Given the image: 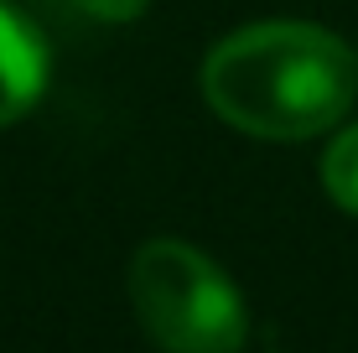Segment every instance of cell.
Instances as JSON below:
<instances>
[{"mask_svg": "<svg viewBox=\"0 0 358 353\" xmlns=\"http://www.w3.org/2000/svg\"><path fill=\"white\" fill-rule=\"evenodd\" d=\"M47 89V42L21 10L0 6V125H16Z\"/></svg>", "mask_w": 358, "mask_h": 353, "instance_id": "3", "label": "cell"}, {"mask_svg": "<svg viewBox=\"0 0 358 353\" xmlns=\"http://www.w3.org/2000/svg\"><path fill=\"white\" fill-rule=\"evenodd\" d=\"M78 10H89L94 21H135L151 0H73Z\"/></svg>", "mask_w": 358, "mask_h": 353, "instance_id": "5", "label": "cell"}, {"mask_svg": "<svg viewBox=\"0 0 358 353\" xmlns=\"http://www.w3.org/2000/svg\"><path fill=\"white\" fill-rule=\"evenodd\" d=\"M130 301L166 353H239L250 338L244 296L203 250L151 239L130 260Z\"/></svg>", "mask_w": 358, "mask_h": 353, "instance_id": "2", "label": "cell"}, {"mask_svg": "<svg viewBox=\"0 0 358 353\" xmlns=\"http://www.w3.org/2000/svg\"><path fill=\"white\" fill-rule=\"evenodd\" d=\"M322 187L343 213L358 218V125H348L322 156Z\"/></svg>", "mask_w": 358, "mask_h": 353, "instance_id": "4", "label": "cell"}, {"mask_svg": "<svg viewBox=\"0 0 358 353\" xmlns=\"http://www.w3.org/2000/svg\"><path fill=\"white\" fill-rule=\"evenodd\" d=\"M203 94L244 136L306 141L348 115L358 52L312 21H255L208 52Z\"/></svg>", "mask_w": 358, "mask_h": 353, "instance_id": "1", "label": "cell"}]
</instances>
